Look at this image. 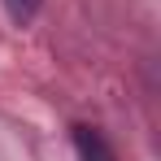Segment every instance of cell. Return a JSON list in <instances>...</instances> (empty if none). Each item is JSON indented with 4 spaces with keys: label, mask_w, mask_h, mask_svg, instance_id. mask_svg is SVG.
<instances>
[{
    "label": "cell",
    "mask_w": 161,
    "mask_h": 161,
    "mask_svg": "<svg viewBox=\"0 0 161 161\" xmlns=\"http://www.w3.org/2000/svg\"><path fill=\"white\" fill-rule=\"evenodd\" d=\"M4 13H9L18 26H26L31 18L39 13V0H4Z\"/></svg>",
    "instance_id": "cell-2"
},
{
    "label": "cell",
    "mask_w": 161,
    "mask_h": 161,
    "mask_svg": "<svg viewBox=\"0 0 161 161\" xmlns=\"http://www.w3.org/2000/svg\"><path fill=\"white\" fill-rule=\"evenodd\" d=\"M74 148H79L83 161H113V148H109L105 139H100V131H92V126H79V131H74Z\"/></svg>",
    "instance_id": "cell-1"
}]
</instances>
